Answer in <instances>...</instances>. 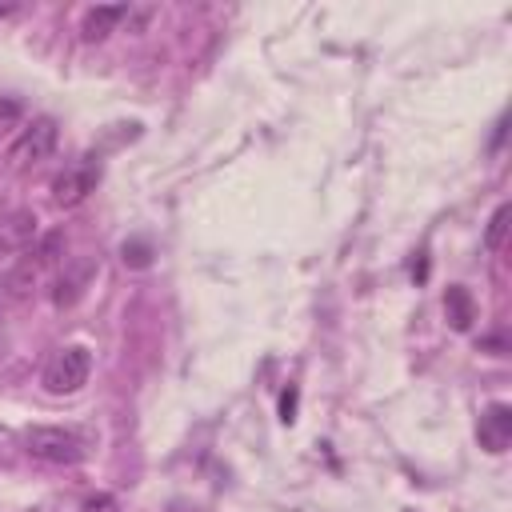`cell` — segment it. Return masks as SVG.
<instances>
[{
  "label": "cell",
  "mask_w": 512,
  "mask_h": 512,
  "mask_svg": "<svg viewBox=\"0 0 512 512\" xmlns=\"http://www.w3.org/2000/svg\"><path fill=\"white\" fill-rule=\"evenodd\" d=\"M476 436H480V448L488 452H504L512 444V408L508 404H488L480 412V424H476Z\"/></svg>",
  "instance_id": "5"
},
{
  "label": "cell",
  "mask_w": 512,
  "mask_h": 512,
  "mask_svg": "<svg viewBox=\"0 0 512 512\" xmlns=\"http://www.w3.org/2000/svg\"><path fill=\"white\" fill-rule=\"evenodd\" d=\"M508 216H512V208H508V204H500V208L492 212V220H488V232H484V248H488V252H500V244H504V232H508Z\"/></svg>",
  "instance_id": "10"
},
{
  "label": "cell",
  "mask_w": 512,
  "mask_h": 512,
  "mask_svg": "<svg viewBox=\"0 0 512 512\" xmlns=\"http://www.w3.org/2000/svg\"><path fill=\"white\" fill-rule=\"evenodd\" d=\"M20 116H24L20 100H8V96H0V136H4V132H12V128L20 124Z\"/></svg>",
  "instance_id": "11"
},
{
  "label": "cell",
  "mask_w": 512,
  "mask_h": 512,
  "mask_svg": "<svg viewBox=\"0 0 512 512\" xmlns=\"http://www.w3.org/2000/svg\"><path fill=\"white\" fill-rule=\"evenodd\" d=\"M444 312H448V324H452L456 332H468L472 320H476V304H472L468 288L448 284V292H444Z\"/></svg>",
  "instance_id": "8"
},
{
  "label": "cell",
  "mask_w": 512,
  "mask_h": 512,
  "mask_svg": "<svg viewBox=\"0 0 512 512\" xmlns=\"http://www.w3.org/2000/svg\"><path fill=\"white\" fill-rule=\"evenodd\" d=\"M32 244H36V216H32V212H12V216L0 224V256L28 252Z\"/></svg>",
  "instance_id": "6"
},
{
  "label": "cell",
  "mask_w": 512,
  "mask_h": 512,
  "mask_svg": "<svg viewBox=\"0 0 512 512\" xmlns=\"http://www.w3.org/2000/svg\"><path fill=\"white\" fill-rule=\"evenodd\" d=\"M88 276H92V264H88V260H76V264H72V272H64V276H60V284H56V296H52V300H56V304H72V300L84 292Z\"/></svg>",
  "instance_id": "9"
},
{
  "label": "cell",
  "mask_w": 512,
  "mask_h": 512,
  "mask_svg": "<svg viewBox=\"0 0 512 512\" xmlns=\"http://www.w3.org/2000/svg\"><path fill=\"white\" fill-rule=\"evenodd\" d=\"M96 184H100V160L96 156H80L52 180V200L60 208H76L96 192Z\"/></svg>",
  "instance_id": "3"
},
{
  "label": "cell",
  "mask_w": 512,
  "mask_h": 512,
  "mask_svg": "<svg viewBox=\"0 0 512 512\" xmlns=\"http://www.w3.org/2000/svg\"><path fill=\"white\" fill-rule=\"evenodd\" d=\"M56 120L52 116H36L32 124H24L20 128V136L12 140V148H8V160L16 164V168H28V164H40V160H48L52 152H56Z\"/></svg>",
  "instance_id": "4"
},
{
  "label": "cell",
  "mask_w": 512,
  "mask_h": 512,
  "mask_svg": "<svg viewBox=\"0 0 512 512\" xmlns=\"http://www.w3.org/2000/svg\"><path fill=\"white\" fill-rule=\"evenodd\" d=\"M24 448L40 464H80L88 456V440L76 428H56V424H36L24 436Z\"/></svg>",
  "instance_id": "1"
},
{
  "label": "cell",
  "mask_w": 512,
  "mask_h": 512,
  "mask_svg": "<svg viewBox=\"0 0 512 512\" xmlns=\"http://www.w3.org/2000/svg\"><path fill=\"white\" fill-rule=\"evenodd\" d=\"M88 372H92L88 348L68 344V348H60V352L48 360V368H44V388H48L52 396H68V392H76V388L88 384Z\"/></svg>",
  "instance_id": "2"
},
{
  "label": "cell",
  "mask_w": 512,
  "mask_h": 512,
  "mask_svg": "<svg viewBox=\"0 0 512 512\" xmlns=\"http://www.w3.org/2000/svg\"><path fill=\"white\" fill-rule=\"evenodd\" d=\"M120 20H128V4H100V8H88L84 24H80V36H84V40H104Z\"/></svg>",
  "instance_id": "7"
},
{
  "label": "cell",
  "mask_w": 512,
  "mask_h": 512,
  "mask_svg": "<svg viewBox=\"0 0 512 512\" xmlns=\"http://www.w3.org/2000/svg\"><path fill=\"white\" fill-rule=\"evenodd\" d=\"M124 260H132L136 268H144L148 264V248L144 244H124Z\"/></svg>",
  "instance_id": "13"
},
{
  "label": "cell",
  "mask_w": 512,
  "mask_h": 512,
  "mask_svg": "<svg viewBox=\"0 0 512 512\" xmlns=\"http://www.w3.org/2000/svg\"><path fill=\"white\" fill-rule=\"evenodd\" d=\"M12 12H16V4H0V20H4V16H12Z\"/></svg>",
  "instance_id": "15"
},
{
  "label": "cell",
  "mask_w": 512,
  "mask_h": 512,
  "mask_svg": "<svg viewBox=\"0 0 512 512\" xmlns=\"http://www.w3.org/2000/svg\"><path fill=\"white\" fill-rule=\"evenodd\" d=\"M280 412H284V424H292V420H296V416H292V412H296V388H292V392H284Z\"/></svg>",
  "instance_id": "14"
},
{
  "label": "cell",
  "mask_w": 512,
  "mask_h": 512,
  "mask_svg": "<svg viewBox=\"0 0 512 512\" xmlns=\"http://www.w3.org/2000/svg\"><path fill=\"white\" fill-rule=\"evenodd\" d=\"M80 512H120V508H116V500H112L108 492H100V496H88V500L80 504Z\"/></svg>",
  "instance_id": "12"
}]
</instances>
